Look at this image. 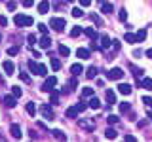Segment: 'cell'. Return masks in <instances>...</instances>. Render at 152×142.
Instances as JSON below:
<instances>
[{"label":"cell","instance_id":"1","mask_svg":"<svg viewBox=\"0 0 152 142\" xmlns=\"http://www.w3.org/2000/svg\"><path fill=\"white\" fill-rule=\"evenodd\" d=\"M13 23H15L17 27H31V25H34V19L28 17V15H23V13H17V15L13 17Z\"/></svg>","mask_w":152,"mask_h":142},{"label":"cell","instance_id":"2","mask_svg":"<svg viewBox=\"0 0 152 142\" xmlns=\"http://www.w3.org/2000/svg\"><path fill=\"white\" fill-rule=\"evenodd\" d=\"M78 127L84 129V131H88V133H91V131H95V121L91 120V117H80V120H78Z\"/></svg>","mask_w":152,"mask_h":142},{"label":"cell","instance_id":"3","mask_svg":"<svg viewBox=\"0 0 152 142\" xmlns=\"http://www.w3.org/2000/svg\"><path fill=\"white\" fill-rule=\"evenodd\" d=\"M65 25H66V23H65L63 17H51V19H50V25H48V27H51V28H53V30H57V32H63V30H65Z\"/></svg>","mask_w":152,"mask_h":142},{"label":"cell","instance_id":"4","mask_svg":"<svg viewBox=\"0 0 152 142\" xmlns=\"http://www.w3.org/2000/svg\"><path fill=\"white\" fill-rule=\"evenodd\" d=\"M55 85H57V78H55V76H48L46 82L42 83V91H44V93H50Z\"/></svg>","mask_w":152,"mask_h":142},{"label":"cell","instance_id":"5","mask_svg":"<svg viewBox=\"0 0 152 142\" xmlns=\"http://www.w3.org/2000/svg\"><path fill=\"white\" fill-rule=\"evenodd\" d=\"M107 78L108 80H122L124 78V70L122 68H110L107 72Z\"/></svg>","mask_w":152,"mask_h":142},{"label":"cell","instance_id":"6","mask_svg":"<svg viewBox=\"0 0 152 142\" xmlns=\"http://www.w3.org/2000/svg\"><path fill=\"white\" fill-rule=\"evenodd\" d=\"M40 114L46 117V120H53V108L50 104H42L40 106Z\"/></svg>","mask_w":152,"mask_h":142},{"label":"cell","instance_id":"7","mask_svg":"<svg viewBox=\"0 0 152 142\" xmlns=\"http://www.w3.org/2000/svg\"><path fill=\"white\" fill-rule=\"evenodd\" d=\"M2 66H4V72H6L8 76L15 74V66H13V63H12V61H4V63H2Z\"/></svg>","mask_w":152,"mask_h":142},{"label":"cell","instance_id":"8","mask_svg":"<svg viewBox=\"0 0 152 142\" xmlns=\"http://www.w3.org/2000/svg\"><path fill=\"white\" fill-rule=\"evenodd\" d=\"M59 97H61V93L57 91V89H51V91H50V102H51V106L59 104Z\"/></svg>","mask_w":152,"mask_h":142},{"label":"cell","instance_id":"9","mask_svg":"<svg viewBox=\"0 0 152 142\" xmlns=\"http://www.w3.org/2000/svg\"><path fill=\"white\" fill-rule=\"evenodd\" d=\"M4 104H6L8 108H13L17 104V97H13V95H8V97H4Z\"/></svg>","mask_w":152,"mask_h":142},{"label":"cell","instance_id":"10","mask_svg":"<svg viewBox=\"0 0 152 142\" xmlns=\"http://www.w3.org/2000/svg\"><path fill=\"white\" fill-rule=\"evenodd\" d=\"M10 133H12L13 138H21V127H19L17 123H13V125L10 127Z\"/></svg>","mask_w":152,"mask_h":142},{"label":"cell","instance_id":"11","mask_svg":"<svg viewBox=\"0 0 152 142\" xmlns=\"http://www.w3.org/2000/svg\"><path fill=\"white\" fill-rule=\"evenodd\" d=\"M112 46V40L107 34H101V49H108Z\"/></svg>","mask_w":152,"mask_h":142},{"label":"cell","instance_id":"12","mask_svg":"<svg viewBox=\"0 0 152 142\" xmlns=\"http://www.w3.org/2000/svg\"><path fill=\"white\" fill-rule=\"evenodd\" d=\"M139 85L142 89H148V91H152V78H142L141 82H139Z\"/></svg>","mask_w":152,"mask_h":142},{"label":"cell","instance_id":"13","mask_svg":"<svg viewBox=\"0 0 152 142\" xmlns=\"http://www.w3.org/2000/svg\"><path fill=\"white\" fill-rule=\"evenodd\" d=\"M78 114H80V112H78V108H76V106H70V108H66L65 116H66V117H70V120H74Z\"/></svg>","mask_w":152,"mask_h":142},{"label":"cell","instance_id":"14","mask_svg":"<svg viewBox=\"0 0 152 142\" xmlns=\"http://www.w3.org/2000/svg\"><path fill=\"white\" fill-rule=\"evenodd\" d=\"M104 136H107V138H110V140H114L118 136V133H116L114 127H107V129H104Z\"/></svg>","mask_w":152,"mask_h":142},{"label":"cell","instance_id":"15","mask_svg":"<svg viewBox=\"0 0 152 142\" xmlns=\"http://www.w3.org/2000/svg\"><path fill=\"white\" fill-rule=\"evenodd\" d=\"M38 44H40V47H44V49H48V47L51 46V40H50V36L48 34H44L40 38V42H38Z\"/></svg>","mask_w":152,"mask_h":142},{"label":"cell","instance_id":"16","mask_svg":"<svg viewBox=\"0 0 152 142\" xmlns=\"http://www.w3.org/2000/svg\"><path fill=\"white\" fill-rule=\"evenodd\" d=\"M48 9H50V2H48V0H42V2L38 4V13H48Z\"/></svg>","mask_w":152,"mask_h":142},{"label":"cell","instance_id":"17","mask_svg":"<svg viewBox=\"0 0 152 142\" xmlns=\"http://www.w3.org/2000/svg\"><path fill=\"white\" fill-rule=\"evenodd\" d=\"M88 106L93 108V110H99V108H101V101L95 99V97H91V99H89V102H88Z\"/></svg>","mask_w":152,"mask_h":142},{"label":"cell","instance_id":"18","mask_svg":"<svg viewBox=\"0 0 152 142\" xmlns=\"http://www.w3.org/2000/svg\"><path fill=\"white\" fill-rule=\"evenodd\" d=\"M118 91H120L122 95H129L131 93V85L129 83H120L118 85Z\"/></svg>","mask_w":152,"mask_h":142},{"label":"cell","instance_id":"19","mask_svg":"<svg viewBox=\"0 0 152 142\" xmlns=\"http://www.w3.org/2000/svg\"><path fill=\"white\" fill-rule=\"evenodd\" d=\"M76 57H80V59H89V51L86 49V47H80V49H76Z\"/></svg>","mask_w":152,"mask_h":142},{"label":"cell","instance_id":"20","mask_svg":"<svg viewBox=\"0 0 152 142\" xmlns=\"http://www.w3.org/2000/svg\"><path fill=\"white\" fill-rule=\"evenodd\" d=\"M51 135H53V138H57V140H65L66 138V135L61 129H53V131H51Z\"/></svg>","mask_w":152,"mask_h":142},{"label":"cell","instance_id":"21","mask_svg":"<svg viewBox=\"0 0 152 142\" xmlns=\"http://www.w3.org/2000/svg\"><path fill=\"white\" fill-rule=\"evenodd\" d=\"M124 40H126L127 44H135V42H137V36L133 34V32H126V36H124Z\"/></svg>","mask_w":152,"mask_h":142},{"label":"cell","instance_id":"22","mask_svg":"<svg viewBox=\"0 0 152 142\" xmlns=\"http://www.w3.org/2000/svg\"><path fill=\"white\" fill-rule=\"evenodd\" d=\"M84 32H86V34H88L89 38H91V40H95V38H97V30H95V28H91V27L84 28Z\"/></svg>","mask_w":152,"mask_h":142},{"label":"cell","instance_id":"23","mask_svg":"<svg viewBox=\"0 0 152 142\" xmlns=\"http://www.w3.org/2000/svg\"><path fill=\"white\" fill-rule=\"evenodd\" d=\"M70 72H72V76H78L80 72H82V64H80V63L72 64V66H70Z\"/></svg>","mask_w":152,"mask_h":142},{"label":"cell","instance_id":"24","mask_svg":"<svg viewBox=\"0 0 152 142\" xmlns=\"http://www.w3.org/2000/svg\"><path fill=\"white\" fill-rule=\"evenodd\" d=\"M70 15H72L74 19H78V17H82V15H84V12H82L80 8H72V9H70Z\"/></svg>","mask_w":152,"mask_h":142},{"label":"cell","instance_id":"25","mask_svg":"<svg viewBox=\"0 0 152 142\" xmlns=\"http://www.w3.org/2000/svg\"><path fill=\"white\" fill-rule=\"evenodd\" d=\"M137 42H145V38H146V28H141L139 32H137Z\"/></svg>","mask_w":152,"mask_h":142},{"label":"cell","instance_id":"26","mask_svg":"<svg viewBox=\"0 0 152 142\" xmlns=\"http://www.w3.org/2000/svg\"><path fill=\"white\" fill-rule=\"evenodd\" d=\"M107 101H108V104H114V102H116V95H114V91H110V89L107 91Z\"/></svg>","mask_w":152,"mask_h":142},{"label":"cell","instance_id":"27","mask_svg":"<svg viewBox=\"0 0 152 142\" xmlns=\"http://www.w3.org/2000/svg\"><path fill=\"white\" fill-rule=\"evenodd\" d=\"M82 97H84V99L93 97V87H84V89H82Z\"/></svg>","mask_w":152,"mask_h":142},{"label":"cell","instance_id":"28","mask_svg":"<svg viewBox=\"0 0 152 142\" xmlns=\"http://www.w3.org/2000/svg\"><path fill=\"white\" fill-rule=\"evenodd\" d=\"M112 9H114V8H112V4H110V2H107V4H103V8H101V12L104 13V15H107V13H110V12H112Z\"/></svg>","mask_w":152,"mask_h":142},{"label":"cell","instance_id":"29","mask_svg":"<svg viewBox=\"0 0 152 142\" xmlns=\"http://www.w3.org/2000/svg\"><path fill=\"white\" fill-rule=\"evenodd\" d=\"M27 112L31 114V116H34V114H36V104L34 102H28L27 104Z\"/></svg>","mask_w":152,"mask_h":142},{"label":"cell","instance_id":"30","mask_svg":"<svg viewBox=\"0 0 152 142\" xmlns=\"http://www.w3.org/2000/svg\"><path fill=\"white\" fill-rule=\"evenodd\" d=\"M91 21H93L97 27H103V21H101V17H99L97 13H91Z\"/></svg>","mask_w":152,"mask_h":142},{"label":"cell","instance_id":"31","mask_svg":"<svg viewBox=\"0 0 152 142\" xmlns=\"http://www.w3.org/2000/svg\"><path fill=\"white\" fill-rule=\"evenodd\" d=\"M27 66H28V70H31V72H34V74H36V70H38V63H34V61H28Z\"/></svg>","mask_w":152,"mask_h":142},{"label":"cell","instance_id":"32","mask_svg":"<svg viewBox=\"0 0 152 142\" xmlns=\"http://www.w3.org/2000/svg\"><path fill=\"white\" fill-rule=\"evenodd\" d=\"M12 95H13V97H21V95H23V91H21V87H17V85H13V87H12Z\"/></svg>","mask_w":152,"mask_h":142},{"label":"cell","instance_id":"33","mask_svg":"<svg viewBox=\"0 0 152 142\" xmlns=\"http://www.w3.org/2000/svg\"><path fill=\"white\" fill-rule=\"evenodd\" d=\"M80 34H82V28H80V27H74L72 30H70V36H72V38H78Z\"/></svg>","mask_w":152,"mask_h":142},{"label":"cell","instance_id":"34","mask_svg":"<svg viewBox=\"0 0 152 142\" xmlns=\"http://www.w3.org/2000/svg\"><path fill=\"white\" fill-rule=\"evenodd\" d=\"M51 68H53V70H59L61 68V61L53 57V59H51Z\"/></svg>","mask_w":152,"mask_h":142},{"label":"cell","instance_id":"35","mask_svg":"<svg viewBox=\"0 0 152 142\" xmlns=\"http://www.w3.org/2000/svg\"><path fill=\"white\" fill-rule=\"evenodd\" d=\"M46 72H48L46 64H38V70H36V74H38V76H46Z\"/></svg>","mask_w":152,"mask_h":142},{"label":"cell","instance_id":"36","mask_svg":"<svg viewBox=\"0 0 152 142\" xmlns=\"http://www.w3.org/2000/svg\"><path fill=\"white\" fill-rule=\"evenodd\" d=\"M107 121H108V123H110V125H116V123H118V121H120V117H118V116H112V114H110V116H108V117H107Z\"/></svg>","mask_w":152,"mask_h":142},{"label":"cell","instance_id":"37","mask_svg":"<svg viewBox=\"0 0 152 142\" xmlns=\"http://www.w3.org/2000/svg\"><path fill=\"white\" fill-rule=\"evenodd\" d=\"M95 76H97V68H95V66H89L88 68V78H95Z\"/></svg>","mask_w":152,"mask_h":142},{"label":"cell","instance_id":"38","mask_svg":"<svg viewBox=\"0 0 152 142\" xmlns=\"http://www.w3.org/2000/svg\"><path fill=\"white\" fill-rule=\"evenodd\" d=\"M118 19H120V21H127V12H126V9H120V13H118Z\"/></svg>","mask_w":152,"mask_h":142},{"label":"cell","instance_id":"39","mask_svg":"<svg viewBox=\"0 0 152 142\" xmlns=\"http://www.w3.org/2000/svg\"><path fill=\"white\" fill-rule=\"evenodd\" d=\"M129 108H131L129 102H122V104H120V112H122V114H124V112H129Z\"/></svg>","mask_w":152,"mask_h":142},{"label":"cell","instance_id":"40","mask_svg":"<svg viewBox=\"0 0 152 142\" xmlns=\"http://www.w3.org/2000/svg\"><path fill=\"white\" fill-rule=\"evenodd\" d=\"M27 42H28V47H31V46H34V44H36V38H34V34H28V36H27Z\"/></svg>","mask_w":152,"mask_h":142},{"label":"cell","instance_id":"41","mask_svg":"<svg viewBox=\"0 0 152 142\" xmlns=\"http://www.w3.org/2000/svg\"><path fill=\"white\" fill-rule=\"evenodd\" d=\"M19 78H21V80H23V82H27V83H31V76H28L27 72H21V74H19Z\"/></svg>","mask_w":152,"mask_h":142},{"label":"cell","instance_id":"42","mask_svg":"<svg viewBox=\"0 0 152 142\" xmlns=\"http://www.w3.org/2000/svg\"><path fill=\"white\" fill-rule=\"evenodd\" d=\"M59 53L66 57V55H69V53H70V51H69V47H66V46H59Z\"/></svg>","mask_w":152,"mask_h":142},{"label":"cell","instance_id":"43","mask_svg":"<svg viewBox=\"0 0 152 142\" xmlns=\"http://www.w3.org/2000/svg\"><path fill=\"white\" fill-rule=\"evenodd\" d=\"M17 51H19V47H17V46H12V47L8 49V55H17Z\"/></svg>","mask_w":152,"mask_h":142},{"label":"cell","instance_id":"44","mask_svg":"<svg viewBox=\"0 0 152 142\" xmlns=\"http://www.w3.org/2000/svg\"><path fill=\"white\" fill-rule=\"evenodd\" d=\"M38 30H40L42 34H48V27L44 25V23H40V25H38Z\"/></svg>","mask_w":152,"mask_h":142},{"label":"cell","instance_id":"45","mask_svg":"<svg viewBox=\"0 0 152 142\" xmlns=\"http://www.w3.org/2000/svg\"><path fill=\"white\" fill-rule=\"evenodd\" d=\"M76 108H78V112H84L86 108H88V104H86V102H78V104H76Z\"/></svg>","mask_w":152,"mask_h":142},{"label":"cell","instance_id":"46","mask_svg":"<svg viewBox=\"0 0 152 142\" xmlns=\"http://www.w3.org/2000/svg\"><path fill=\"white\" fill-rule=\"evenodd\" d=\"M142 102H145L146 106H152V99L150 97H142Z\"/></svg>","mask_w":152,"mask_h":142},{"label":"cell","instance_id":"47","mask_svg":"<svg viewBox=\"0 0 152 142\" xmlns=\"http://www.w3.org/2000/svg\"><path fill=\"white\" fill-rule=\"evenodd\" d=\"M32 4H34V0H23V6L25 8H31Z\"/></svg>","mask_w":152,"mask_h":142},{"label":"cell","instance_id":"48","mask_svg":"<svg viewBox=\"0 0 152 142\" xmlns=\"http://www.w3.org/2000/svg\"><path fill=\"white\" fill-rule=\"evenodd\" d=\"M6 25H8V19L4 15H0V27H6Z\"/></svg>","mask_w":152,"mask_h":142},{"label":"cell","instance_id":"49","mask_svg":"<svg viewBox=\"0 0 152 142\" xmlns=\"http://www.w3.org/2000/svg\"><path fill=\"white\" fill-rule=\"evenodd\" d=\"M15 8H17V4H15V2H8V9H10V12H13Z\"/></svg>","mask_w":152,"mask_h":142},{"label":"cell","instance_id":"50","mask_svg":"<svg viewBox=\"0 0 152 142\" xmlns=\"http://www.w3.org/2000/svg\"><path fill=\"white\" fill-rule=\"evenodd\" d=\"M124 140H126V142H135V136H131V135H126V136H124Z\"/></svg>","mask_w":152,"mask_h":142},{"label":"cell","instance_id":"51","mask_svg":"<svg viewBox=\"0 0 152 142\" xmlns=\"http://www.w3.org/2000/svg\"><path fill=\"white\" fill-rule=\"evenodd\" d=\"M112 47H114V49H120V42H118V40H112Z\"/></svg>","mask_w":152,"mask_h":142},{"label":"cell","instance_id":"52","mask_svg":"<svg viewBox=\"0 0 152 142\" xmlns=\"http://www.w3.org/2000/svg\"><path fill=\"white\" fill-rule=\"evenodd\" d=\"M78 2H80V6H89L91 0H78Z\"/></svg>","mask_w":152,"mask_h":142},{"label":"cell","instance_id":"53","mask_svg":"<svg viewBox=\"0 0 152 142\" xmlns=\"http://www.w3.org/2000/svg\"><path fill=\"white\" fill-rule=\"evenodd\" d=\"M146 57H150V59H152V47H150L148 51H146Z\"/></svg>","mask_w":152,"mask_h":142},{"label":"cell","instance_id":"54","mask_svg":"<svg viewBox=\"0 0 152 142\" xmlns=\"http://www.w3.org/2000/svg\"><path fill=\"white\" fill-rule=\"evenodd\" d=\"M66 2H74V0H66Z\"/></svg>","mask_w":152,"mask_h":142},{"label":"cell","instance_id":"55","mask_svg":"<svg viewBox=\"0 0 152 142\" xmlns=\"http://www.w3.org/2000/svg\"><path fill=\"white\" fill-rule=\"evenodd\" d=\"M0 140H2V135H0Z\"/></svg>","mask_w":152,"mask_h":142},{"label":"cell","instance_id":"56","mask_svg":"<svg viewBox=\"0 0 152 142\" xmlns=\"http://www.w3.org/2000/svg\"><path fill=\"white\" fill-rule=\"evenodd\" d=\"M0 83H2V78H0Z\"/></svg>","mask_w":152,"mask_h":142},{"label":"cell","instance_id":"57","mask_svg":"<svg viewBox=\"0 0 152 142\" xmlns=\"http://www.w3.org/2000/svg\"><path fill=\"white\" fill-rule=\"evenodd\" d=\"M0 42H2V36H0Z\"/></svg>","mask_w":152,"mask_h":142}]
</instances>
